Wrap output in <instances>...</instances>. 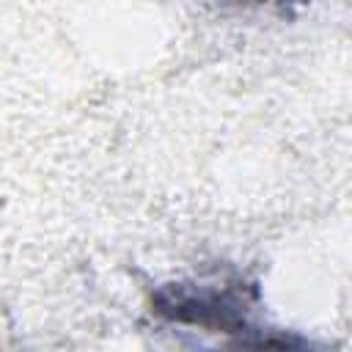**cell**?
Masks as SVG:
<instances>
[{
    "instance_id": "cell-1",
    "label": "cell",
    "mask_w": 352,
    "mask_h": 352,
    "mask_svg": "<svg viewBox=\"0 0 352 352\" xmlns=\"http://www.w3.org/2000/svg\"><path fill=\"white\" fill-rule=\"evenodd\" d=\"M253 3H270V0H253Z\"/></svg>"
}]
</instances>
